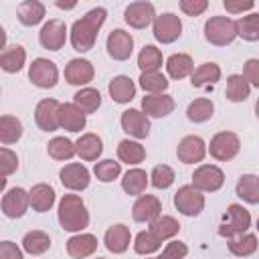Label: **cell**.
Segmentation results:
<instances>
[{"label":"cell","instance_id":"6da1fadb","mask_svg":"<svg viewBox=\"0 0 259 259\" xmlns=\"http://www.w3.org/2000/svg\"><path fill=\"white\" fill-rule=\"evenodd\" d=\"M107 18V10L97 6V8H91L89 12H85L79 20L73 22L71 26V32H69V40H71V47L77 51V53H87L93 49L95 40H97V34H99V28L103 26Z\"/></svg>","mask_w":259,"mask_h":259},{"label":"cell","instance_id":"7a4b0ae2","mask_svg":"<svg viewBox=\"0 0 259 259\" xmlns=\"http://www.w3.org/2000/svg\"><path fill=\"white\" fill-rule=\"evenodd\" d=\"M57 219L63 231L67 233H83L89 227V210L79 194H65L59 200Z\"/></svg>","mask_w":259,"mask_h":259},{"label":"cell","instance_id":"3957f363","mask_svg":"<svg viewBox=\"0 0 259 259\" xmlns=\"http://www.w3.org/2000/svg\"><path fill=\"white\" fill-rule=\"evenodd\" d=\"M237 36V20L229 16H210L204 22V38L214 47H227Z\"/></svg>","mask_w":259,"mask_h":259},{"label":"cell","instance_id":"277c9868","mask_svg":"<svg viewBox=\"0 0 259 259\" xmlns=\"http://www.w3.org/2000/svg\"><path fill=\"white\" fill-rule=\"evenodd\" d=\"M251 227V212L239 204V202H233L227 206V221L219 227V235L223 239H233V237H239L243 233H247Z\"/></svg>","mask_w":259,"mask_h":259},{"label":"cell","instance_id":"5b68a950","mask_svg":"<svg viewBox=\"0 0 259 259\" xmlns=\"http://www.w3.org/2000/svg\"><path fill=\"white\" fill-rule=\"evenodd\" d=\"M174 206L184 217H198L204 210V192L192 184H184L174 194Z\"/></svg>","mask_w":259,"mask_h":259},{"label":"cell","instance_id":"8992f818","mask_svg":"<svg viewBox=\"0 0 259 259\" xmlns=\"http://www.w3.org/2000/svg\"><path fill=\"white\" fill-rule=\"evenodd\" d=\"M241 150V140L233 132H219L210 138L208 144V154L219 160V162H229L233 160Z\"/></svg>","mask_w":259,"mask_h":259},{"label":"cell","instance_id":"52a82bcc","mask_svg":"<svg viewBox=\"0 0 259 259\" xmlns=\"http://www.w3.org/2000/svg\"><path fill=\"white\" fill-rule=\"evenodd\" d=\"M190 178H192L190 184L200 192H217L225 184V172L214 164H200Z\"/></svg>","mask_w":259,"mask_h":259},{"label":"cell","instance_id":"ba28073f","mask_svg":"<svg viewBox=\"0 0 259 259\" xmlns=\"http://www.w3.org/2000/svg\"><path fill=\"white\" fill-rule=\"evenodd\" d=\"M152 32L158 42L170 45V42L178 40L182 34V20L174 12H162L160 16H156V20L152 24Z\"/></svg>","mask_w":259,"mask_h":259},{"label":"cell","instance_id":"9c48e42d","mask_svg":"<svg viewBox=\"0 0 259 259\" xmlns=\"http://www.w3.org/2000/svg\"><path fill=\"white\" fill-rule=\"evenodd\" d=\"M28 79L32 81V85L40 89H53L59 83V69L53 61L38 57L28 67Z\"/></svg>","mask_w":259,"mask_h":259},{"label":"cell","instance_id":"30bf717a","mask_svg":"<svg viewBox=\"0 0 259 259\" xmlns=\"http://www.w3.org/2000/svg\"><path fill=\"white\" fill-rule=\"evenodd\" d=\"M123 20H125V24H130L132 28L142 30V28L154 24V20H156V8H154V4L148 2V0L132 2V4H127L125 10H123Z\"/></svg>","mask_w":259,"mask_h":259},{"label":"cell","instance_id":"8fae6325","mask_svg":"<svg viewBox=\"0 0 259 259\" xmlns=\"http://www.w3.org/2000/svg\"><path fill=\"white\" fill-rule=\"evenodd\" d=\"M67 24L59 18H51L49 22L42 24L40 32H38V42L42 49L47 51H59L65 47L67 42Z\"/></svg>","mask_w":259,"mask_h":259},{"label":"cell","instance_id":"7c38bea8","mask_svg":"<svg viewBox=\"0 0 259 259\" xmlns=\"http://www.w3.org/2000/svg\"><path fill=\"white\" fill-rule=\"evenodd\" d=\"M0 206H2L4 217H8V219H20V217H24V212L30 206V194L24 188L14 186L10 190H4V196H2Z\"/></svg>","mask_w":259,"mask_h":259},{"label":"cell","instance_id":"4fadbf2b","mask_svg":"<svg viewBox=\"0 0 259 259\" xmlns=\"http://www.w3.org/2000/svg\"><path fill=\"white\" fill-rule=\"evenodd\" d=\"M59 111H61V103L57 99H40L34 107V121L38 125V130L42 132H57L61 127L59 123Z\"/></svg>","mask_w":259,"mask_h":259},{"label":"cell","instance_id":"5bb4252c","mask_svg":"<svg viewBox=\"0 0 259 259\" xmlns=\"http://www.w3.org/2000/svg\"><path fill=\"white\" fill-rule=\"evenodd\" d=\"M105 49H107V55L113 61H127L132 57V53H134V38L123 28H113L107 34Z\"/></svg>","mask_w":259,"mask_h":259},{"label":"cell","instance_id":"9a60e30c","mask_svg":"<svg viewBox=\"0 0 259 259\" xmlns=\"http://www.w3.org/2000/svg\"><path fill=\"white\" fill-rule=\"evenodd\" d=\"M119 123L121 130L136 140H144L150 136V117L142 109H134V107L125 109L119 117Z\"/></svg>","mask_w":259,"mask_h":259},{"label":"cell","instance_id":"2e32d148","mask_svg":"<svg viewBox=\"0 0 259 259\" xmlns=\"http://www.w3.org/2000/svg\"><path fill=\"white\" fill-rule=\"evenodd\" d=\"M59 180L61 184L67 188V190H73V192H81L89 186L91 182V174L89 170L79 164V162H71V164H65L59 172Z\"/></svg>","mask_w":259,"mask_h":259},{"label":"cell","instance_id":"e0dca14e","mask_svg":"<svg viewBox=\"0 0 259 259\" xmlns=\"http://www.w3.org/2000/svg\"><path fill=\"white\" fill-rule=\"evenodd\" d=\"M206 152H208V146L200 136H184L176 148V156L182 164H198L204 160Z\"/></svg>","mask_w":259,"mask_h":259},{"label":"cell","instance_id":"ac0fdd59","mask_svg":"<svg viewBox=\"0 0 259 259\" xmlns=\"http://www.w3.org/2000/svg\"><path fill=\"white\" fill-rule=\"evenodd\" d=\"M132 217L138 223H148L152 225L158 217H162V202L154 194H142L132 206Z\"/></svg>","mask_w":259,"mask_h":259},{"label":"cell","instance_id":"d6986e66","mask_svg":"<svg viewBox=\"0 0 259 259\" xmlns=\"http://www.w3.org/2000/svg\"><path fill=\"white\" fill-rule=\"evenodd\" d=\"M95 77V69L91 65V61L87 59H71L65 65V81L71 85H79V87H87Z\"/></svg>","mask_w":259,"mask_h":259},{"label":"cell","instance_id":"ffe728a7","mask_svg":"<svg viewBox=\"0 0 259 259\" xmlns=\"http://www.w3.org/2000/svg\"><path fill=\"white\" fill-rule=\"evenodd\" d=\"M103 243H105V249L113 255H121L130 249V243H132V233H130V227L117 223V225H111L105 235H103Z\"/></svg>","mask_w":259,"mask_h":259},{"label":"cell","instance_id":"44dd1931","mask_svg":"<svg viewBox=\"0 0 259 259\" xmlns=\"http://www.w3.org/2000/svg\"><path fill=\"white\" fill-rule=\"evenodd\" d=\"M176 103L172 95L168 93H158V95H146L142 99V111L148 117H166L174 111Z\"/></svg>","mask_w":259,"mask_h":259},{"label":"cell","instance_id":"7402d4cb","mask_svg":"<svg viewBox=\"0 0 259 259\" xmlns=\"http://www.w3.org/2000/svg\"><path fill=\"white\" fill-rule=\"evenodd\" d=\"M97 251V237L91 233H77L67 241V253L73 259H85Z\"/></svg>","mask_w":259,"mask_h":259},{"label":"cell","instance_id":"603a6c76","mask_svg":"<svg viewBox=\"0 0 259 259\" xmlns=\"http://www.w3.org/2000/svg\"><path fill=\"white\" fill-rule=\"evenodd\" d=\"M59 123L63 130L77 134L85 127L87 123V115L75 105V103H61V111H59Z\"/></svg>","mask_w":259,"mask_h":259},{"label":"cell","instance_id":"cb8c5ba5","mask_svg":"<svg viewBox=\"0 0 259 259\" xmlns=\"http://www.w3.org/2000/svg\"><path fill=\"white\" fill-rule=\"evenodd\" d=\"M148 184H150V174H146V170L142 168H132L121 178V188L130 196H142Z\"/></svg>","mask_w":259,"mask_h":259},{"label":"cell","instance_id":"d4e9b609","mask_svg":"<svg viewBox=\"0 0 259 259\" xmlns=\"http://www.w3.org/2000/svg\"><path fill=\"white\" fill-rule=\"evenodd\" d=\"M28 194H30V206H32V210H36V212H47V210H51L53 208V204H55V188L51 186V184H45V182H38V184H34L30 190H28Z\"/></svg>","mask_w":259,"mask_h":259},{"label":"cell","instance_id":"484cf974","mask_svg":"<svg viewBox=\"0 0 259 259\" xmlns=\"http://www.w3.org/2000/svg\"><path fill=\"white\" fill-rule=\"evenodd\" d=\"M164 65H166L168 77H172V79H176V81H178V79H184V77H188V75L194 73L192 57L186 55V53H174V55H170Z\"/></svg>","mask_w":259,"mask_h":259},{"label":"cell","instance_id":"4316f807","mask_svg":"<svg viewBox=\"0 0 259 259\" xmlns=\"http://www.w3.org/2000/svg\"><path fill=\"white\" fill-rule=\"evenodd\" d=\"M109 97L115 103H130L136 97V83L127 75H117L109 81Z\"/></svg>","mask_w":259,"mask_h":259},{"label":"cell","instance_id":"83f0119b","mask_svg":"<svg viewBox=\"0 0 259 259\" xmlns=\"http://www.w3.org/2000/svg\"><path fill=\"white\" fill-rule=\"evenodd\" d=\"M75 148H77V156L85 162H95L101 152H103V142L97 134H83L77 142H75Z\"/></svg>","mask_w":259,"mask_h":259},{"label":"cell","instance_id":"f1b7e54d","mask_svg":"<svg viewBox=\"0 0 259 259\" xmlns=\"http://www.w3.org/2000/svg\"><path fill=\"white\" fill-rule=\"evenodd\" d=\"M16 18L24 26H36L45 18V4L38 0H24L16 8Z\"/></svg>","mask_w":259,"mask_h":259},{"label":"cell","instance_id":"f546056e","mask_svg":"<svg viewBox=\"0 0 259 259\" xmlns=\"http://www.w3.org/2000/svg\"><path fill=\"white\" fill-rule=\"evenodd\" d=\"M26 63V51L22 45H10L0 53V67L6 73H18Z\"/></svg>","mask_w":259,"mask_h":259},{"label":"cell","instance_id":"4dcf8cb0","mask_svg":"<svg viewBox=\"0 0 259 259\" xmlns=\"http://www.w3.org/2000/svg\"><path fill=\"white\" fill-rule=\"evenodd\" d=\"M117 158L127 166H138L146 160V148L136 140H121L117 144Z\"/></svg>","mask_w":259,"mask_h":259},{"label":"cell","instance_id":"1f68e13d","mask_svg":"<svg viewBox=\"0 0 259 259\" xmlns=\"http://www.w3.org/2000/svg\"><path fill=\"white\" fill-rule=\"evenodd\" d=\"M237 196L247 204H259V176L257 174H243L235 186Z\"/></svg>","mask_w":259,"mask_h":259},{"label":"cell","instance_id":"d6a6232c","mask_svg":"<svg viewBox=\"0 0 259 259\" xmlns=\"http://www.w3.org/2000/svg\"><path fill=\"white\" fill-rule=\"evenodd\" d=\"M217 81H221V67L217 63H202L190 75L192 87H210Z\"/></svg>","mask_w":259,"mask_h":259},{"label":"cell","instance_id":"836d02e7","mask_svg":"<svg viewBox=\"0 0 259 259\" xmlns=\"http://www.w3.org/2000/svg\"><path fill=\"white\" fill-rule=\"evenodd\" d=\"M73 103L85 113H95L99 107H101V93L93 87H81L75 95H73Z\"/></svg>","mask_w":259,"mask_h":259},{"label":"cell","instance_id":"e575fe53","mask_svg":"<svg viewBox=\"0 0 259 259\" xmlns=\"http://www.w3.org/2000/svg\"><path fill=\"white\" fill-rule=\"evenodd\" d=\"M47 154H49L53 160L67 162V160H71L73 156H77V148H75V142H71L69 138L57 136V138H53V140L47 144Z\"/></svg>","mask_w":259,"mask_h":259},{"label":"cell","instance_id":"d590c367","mask_svg":"<svg viewBox=\"0 0 259 259\" xmlns=\"http://www.w3.org/2000/svg\"><path fill=\"white\" fill-rule=\"evenodd\" d=\"M22 121L14 115H2L0 117V142L2 146H10V144H16L20 138H22Z\"/></svg>","mask_w":259,"mask_h":259},{"label":"cell","instance_id":"8d00e7d4","mask_svg":"<svg viewBox=\"0 0 259 259\" xmlns=\"http://www.w3.org/2000/svg\"><path fill=\"white\" fill-rule=\"evenodd\" d=\"M51 249V237L45 231H28L22 237V251L28 255H42Z\"/></svg>","mask_w":259,"mask_h":259},{"label":"cell","instance_id":"74e56055","mask_svg":"<svg viewBox=\"0 0 259 259\" xmlns=\"http://www.w3.org/2000/svg\"><path fill=\"white\" fill-rule=\"evenodd\" d=\"M227 247L229 251L235 255V257H249L257 251L259 247V241H257V235L253 233H243L239 237H233L227 241Z\"/></svg>","mask_w":259,"mask_h":259},{"label":"cell","instance_id":"f35d334b","mask_svg":"<svg viewBox=\"0 0 259 259\" xmlns=\"http://www.w3.org/2000/svg\"><path fill=\"white\" fill-rule=\"evenodd\" d=\"M164 63L162 51L154 45H144L140 55H138V67L142 73H150V71H160Z\"/></svg>","mask_w":259,"mask_h":259},{"label":"cell","instance_id":"ab89813d","mask_svg":"<svg viewBox=\"0 0 259 259\" xmlns=\"http://www.w3.org/2000/svg\"><path fill=\"white\" fill-rule=\"evenodd\" d=\"M249 93H251V85L247 83V79L243 77V75H229L227 77V89H225V95H227V99L229 101H233V103H241V101H245L247 97H249Z\"/></svg>","mask_w":259,"mask_h":259},{"label":"cell","instance_id":"60d3db41","mask_svg":"<svg viewBox=\"0 0 259 259\" xmlns=\"http://www.w3.org/2000/svg\"><path fill=\"white\" fill-rule=\"evenodd\" d=\"M212 113H214V103L208 97H198V99L190 101L188 107H186V117L194 123L208 121L212 117Z\"/></svg>","mask_w":259,"mask_h":259},{"label":"cell","instance_id":"b9f144b4","mask_svg":"<svg viewBox=\"0 0 259 259\" xmlns=\"http://www.w3.org/2000/svg\"><path fill=\"white\" fill-rule=\"evenodd\" d=\"M150 231H152L160 241H170V239H174V237L178 235L180 223H178L174 217H170V214H162V217H158V219L150 225Z\"/></svg>","mask_w":259,"mask_h":259},{"label":"cell","instance_id":"7bdbcfd3","mask_svg":"<svg viewBox=\"0 0 259 259\" xmlns=\"http://www.w3.org/2000/svg\"><path fill=\"white\" fill-rule=\"evenodd\" d=\"M140 87L148 93V95H158L164 93L170 85V81L166 79V75H162L160 71H150V73H142L140 75Z\"/></svg>","mask_w":259,"mask_h":259},{"label":"cell","instance_id":"ee69618b","mask_svg":"<svg viewBox=\"0 0 259 259\" xmlns=\"http://www.w3.org/2000/svg\"><path fill=\"white\" fill-rule=\"evenodd\" d=\"M237 34L243 40H249V42L259 40V14L251 12L247 16H241L237 20Z\"/></svg>","mask_w":259,"mask_h":259},{"label":"cell","instance_id":"f6af8a7d","mask_svg":"<svg viewBox=\"0 0 259 259\" xmlns=\"http://www.w3.org/2000/svg\"><path fill=\"white\" fill-rule=\"evenodd\" d=\"M162 247V241L148 229V231H142V233H138L136 235V239H134V251L138 253V255H152V253H156L158 249Z\"/></svg>","mask_w":259,"mask_h":259},{"label":"cell","instance_id":"bcb514c9","mask_svg":"<svg viewBox=\"0 0 259 259\" xmlns=\"http://www.w3.org/2000/svg\"><path fill=\"white\" fill-rule=\"evenodd\" d=\"M93 174H95V178L99 180V182H113L115 178H119V174H121V162H115V160H99V162H95V166H93Z\"/></svg>","mask_w":259,"mask_h":259},{"label":"cell","instance_id":"7dc6e473","mask_svg":"<svg viewBox=\"0 0 259 259\" xmlns=\"http://www.w3.org/2000/svg\"><path fill=\"white\" fill-rule=\"evenodd\" d=\"M174 180H176V174H174V170L168 164H158L150 172V184L154 188H158V190L170 188L174 184Z\"/></svg>","mask_w":259,"mask_h":259},{"label":"cell","instance_id":"c3c4849f","mask_svg":"<svg viewBox=\"0 0 259 259\" xmlns=\"http://www.w3.org/2000/svg\"><path fill=\"white\" fill-rule=\"evenodd\" d=\"M0 168H2V188H6V178L12 174V172H16V168H18V156H16V152H12L10 148H2L0 150Z\"/></svg>","mask_w":259,"mask_h":259},{"label":"cell","instance_id":"681fc988","mask_svg":"<svg viewBox=\"0 0 259 259\" xmlns=\"http://www.w3.org/2000/svg\"><path fill=\"white\" fill-rule=\"evenodd\" d=\"M188 255V247H186V243H182V241H170L166 247H164V251H162V259H184Z\"/></svg>","mask_w":259,"mask_h":259},{"label":"cell","instance_id":"f907efd6","mask_svg":"<svg viewBox=\"0 0 259 259\" xmlns=\"http://www.w3.org/2000/svg\"><path fill=\"white\" fill-rule=\"evenodd\" d=\"M247 83L251 87H257L259 89V59H247L243 63V73H241Z\"/></svg>","mask_w":259,"mask_h":259},{"label":"cell","instance_id":"816d5d0a","mask_svg":"<svg viewBox=\"0 0 259 259\" xmlns=\"http://www.w3.org/2000/svg\"><path fill=\"white\" fill-rule=\"evenodd\" d=\"M178 6L186 16H200L208 8V2L206 0H180Z\"/></svg>","mask_w":259,"mask_h":259},{"label":"cell","instance_id":"f5cc1de1","mask_svg":"<svg viewBox=\"0 0 259 259\" xmlns=\"http://www.w3.org/2000/svg\"><path fill=\"white\" fill-rule=\"evenodd\" d=\"M223 6H225V10L229 14H243L247 10H253L255 2L253 0H225Z\"/></svg>","mask_w":259,"mask_h":259},{"label":"cell","instance_id":"db71d44e","mask_svg":"<svg viewBox=\"0 0 259 259\" xmlns=\"http://www.w3.org/2000/svg\"><path fill=\"white\" fill-rule=\"evenodd\" d=\"M0 259H24L22 249L12 241H2L0 243Z\"/></svg>","mask_w":259,"mask_h":259},{"label":"cell","instance_id":"11a10c76","mask_svg":"<svg viewBox=\"0 0 259 259\" xmlns=\"http://www.w3.org/2000/svg\"><path fill=\"white\" fill-rule=\"evenodd\" d=\"M55 6H57V8H61V10H71V8H75V6H77V2H69V4H67V2L57 0V2H55Z\"/></svg>","mask_w":259,"mask_h":259},{"label":"cell","instance_id":"9f6ffc18","mask_svg":"<svg viewBox=\"0 0 259 259\" xmlns=\"http://www.w3.org/2000/svg\"><path fill=\"white\" fill-rule=\"evenodd\" d=\"M255 115H257V119H259V99H257V103H255Z\"/></svg>","mask_w":259,"mask_h":259},{"label":"cell","instance_id":"6f0895ef","mask_svg":"<svg viewBox=\"0 0 259 259\" xmlns=\"http://www.w3.org/2000/svg\"><path fill=\"white\" fill-rule=\"evenodd\" d=\"M148 259H162V257H148Z\"/></svg>","mask_w":259,"mask_h":259},{"label":"cell","instance_id":"680465c9","mask_svg":"<svg viewBox=\"0 0 259 259\" xmlns=\"http://www.w3.org/2000/svg\"><path fill=\"white\" fill-rule=\"evenodd\" d=\"M257 231H259V219H257Z\"/></svg>","mask_w":259,"mask_h":259},{"label":"cell","instance_id":"91938a15","mask_svg":"<svg viewBox=\"0 0 259 259\" xmlns=\"http://www.w3.org/2000/svg\"><path fill=\"white\" fill-rule=\"evenodd\" d=\"M97 259H103V257H97Z\"/></svg>","mask_w":259,"mask_h":259}]
</instances>
